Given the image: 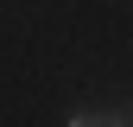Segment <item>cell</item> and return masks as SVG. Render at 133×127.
Segmentation results:
<instances>
[{
	"label": "cell",
	"mask_w": 133,
	"mask_h": 127,
	"mask_svg": "<svg viewBox=\"0 0 133 127\" xmlns=\"http://www.w3.org/2000/svg\"><path fill=\"white\" fill-rule=\"evenodd\" d=\"M102 121H127V115H114V108H76L70 127H102Z\"/></svg>",
	"instance_id": "obj_1"
},
{
	"label": "cell",
	"mask_w": 133,
	"mask_h": 127,
	"mask_svg": "<svg viewBox=\"0 0 133 127\" xmlns=\"http://www.w3.org/2000/svg\"><path fill=\"white\" fill-rule=\"evenodd\" d=\"M127 121H133V115H127Z\"/></svg>",
	"instance_id": "obj_2"
}]
</instances>
